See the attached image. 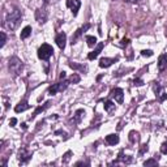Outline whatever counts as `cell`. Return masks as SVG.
Listing matches in <instances>:
<instances>
[{"label":"cell","mask_w":167,"mask_h":167,"mask_svg":"<svg viewBox=\"0 0 167 167\" xmlns=\"http://www.w3.org/2000/svg\"><path fill=\"white\" fill-rule=\"evenodd\" d=\"M21 12H20V9H13L11 13H9V16L7 17V21H5V25H7V28L11 29V30H15L20 21H21Z\"/></svg>","instance_id":"obj_1"},{"label":"cell","mask_w":167,"mask_h":167,"mask_svg":"<svg viewBox=\"0 0 167 167\" xmlns=\"http://www.w3.org/2000/svg\"><path fill=\"white\" fill-rule=\"evenodd\" d=\"M52 54H54V49L47 43L42 44L41 47H39V50H38V58L41 60H49L52 56Z\"/></svg>","instance_id":"obj_2"},{"label":"cell","mask_w":167,"mask_h":167,"mask_svg":"<svg viewBox=\"0 0 167 167\" xmlns=\"http://www.w3.org/2000/svg\"><path fill=\"white\" fill-rule=\"evenodd\" d=\"M9 69L15 73V75H18V73L22 71V62L16 56L11 58L9 59Z\"/></svg>","instance_id":"obj_3"},{"label":"cell","mask_w":167,"mask_h":167,"mask_svg":"<svg viewBox=\"0 0 167 167\" xmlns=\"http://www.w3.org/2000/svg\"><path fill=\"white\" fill-rule=\"evenodd\" d=\"M68 86V81H59L58 84H54L49 89V94L50 95H55L56 93H60V91H64Z\"/></svg>","instance_id":"obj_4"},{"label":"cell","mask_w":167,"mask_h":167,"mask_svg":"<svg viewBox=\"0 0 167 167\" xmlns=\"http://www.w3.org/2000/svg\"><path fill=\"white\" fill-rule=\"evenodd\" d=\"M67 7L72 11L73 15H77V12L80 9V7H81V3H80V0H67Z\"/></svg>","instance_id":"obj_5"},{"label":"cell","mask_w":167,"mask_h":167,"mask_svg":"<svg viewBox=\"0 0 167 167\" xmlns=\"http://www.w3.org/2000/svg\"><path fill=\"white\" fill-rule=\"evenodd\" d=\"M35 18L39 24H44L46 21H47V11H46V8L38 9L35 12Z\"/></svg>","instance_id":"obj_6"},{"label":"cell","mask_w":167,"mask_h":167,"mask_svg":"<svg viewBox=\"0 0 167 167\" xmlns=\"http://www.w3.org/2000/svg\"><path fill=\"white\" fill-rule=\"evenodd\" d=\"M111 95L115 98V101L118 103H123V99H124V91L120 89V88H116L111 91Z\"/></svg>","instance_id":"obj_7"},{"label":"cell","mask_w":167,"mask_h":167,"mask_svg":"<svg viewBox=\"0 0 167 167\" xmlns=\"http://www.w3.org/2000/svg\"><path fill=\"white\" fill-rule=\"evenodd\" d=\"M55 42H56V44L59 46V49L64 50L65 42H67V35H65V33H60V34H58L56 38H55Z\"/></svg>","instance_id":"obj_8"},{"label":"cell","mask_w":167,"mask_h":167,"mask_svg":"<svg viewBox=\"0 0 167 167\" xmlns=\"http://www.w3.org/2000/svg\"><path fill=\"white\" fill-rule=\"evenodd\" d=\"M155 95H157V98H158L161 102L165 101V99H167V93H165L163 88H162V86H159L158 84H157V86H155Z\"/></svg>","instance_id":"obj_9"},{"label":"cell","mask_w":167,"mask_h":167,"mask_svg":"<svg viewBox=\"0 0 167 167\" xmlns=\"http://www.w3.org/2000/svg\"><path fill=\"white\" fill-rule=\"evenodd\" d=\"M103 46H104V43L103 42H101V43H99L98 46H97V49L94 50V51H91L90 52V54L88 55V59L89 60H93V59H95L99 54H101V51H102V49H103Z\"/></svg>","instance_id":"obj_10"},{"label":"cell","mask_w":167,"mask_h":167,"mask_svg":"<svg viewBox=\"0 0 167 167\" xmlns=\"http://www.w3.org/2000/svg\"><path fill=\"white\" fill-rule=\"evenodd\" d=\"M158 68H159V71H161V72L167 68V55L166 54L159 56V59H158Z\"/></svg>","instance_id":"obj_11"},{"label":"cell","mask_w":167,"mask_h":167,"mask_svg":"<svg viewBox=\"0 0 167 167\" xmlns=\"http://www.w3.org/2000/svg\"><path fill=\"white\" fill-rule=\"evenodd\" d=\"M30 158H31V153L26 151L25 149L20 150V157H18V159H20V161H21V163H25V162H28Z\"/></svg>","instance_id":"obj_12"},{"label":"cell","mask_w":167,"mask_h":167,"mask_svg":"<svg viewBox=\"0 0 167 167\" xmlns=\"http://www.w3.org/2000/svg\"><path fill=\"white\" fill-rule=\"evenodd\" d=\"M116 62V59H109V58H103L99 60V67L101 68H109V67L112 64V63H115Z\"/></svg>","instance_id":"obj_13"},{"label":"cell","mask_w":167,"mask_h":167,"mask_svg":"<svg viewBox=\"0 0 167 167\" xmlns=\"http://www.w3.org/2000/svg\"><path fill=\"white\" fill-rule=\"evenodd\" d=\"M106 142L109 145H116L119 142V136L118 135H109L106 136Z\"/></svg>","instance_id":"obj_14"},{"label":"cell","mask_w":167,"mask_h":167,"mask_svg":"<svg viewBox=\"0 0 167 167\" xmlns=\"http://www.w3.org/2000/svg\"><path fill=\"white\" fill-rule=\"evenodd\" d=\"M29 109V104H28V102L26 101H22V102H20L16 107H15V111L16 112H22V111H25V110H28Z\"/></svg>","instance_id":"obj_15"},{"label":"cell","mask_w":167,"mask_h":167,"mask_svg":"<svg viewBox=\"0 0 167 167\" xmlns=\"http://www.w3.org/2000/svg\"><path fill=\"white\" fill-rule=\"evenodd\" d=\"M30 34H31V26H26L21 31V39H26Z\"/></svg>","instance_id":"obj_16"},{"label":"cell","mask_w":167,"mask_h":167,"mask_svg":"<svg viewBox=\"0 0 167 167\" xmlns=\"http://www.w3.org/2000/svg\"><path fill=\"white\" fill-rule=\"evenodd\" d=\"M104 110L107 111V112H112L114 110H115V104H114V102L106 101V102H104Z\"/></svg>","instance_id":"obj_17"},{"label":"cell","mask_w":167,"mask_h":167,"mask_svg":"<svg viewBox=\"0 0 167 167\" xmlns=\"http://www.w3.org/2000/svg\"><path fill=\"white\" fill-rule=\"evenodd\" d=\"M138 140H140V136H138L137 132H135V131L129 132V141L131 142H136V141H138Z\"/></svg>","instance_id":"obj_18"},{"label":"cell","mask_w":167,"mask_h":167,"mask_svg":"<svg viewBox=\"0 0 167 167\" xmlns=\"http://www.w3.org/2000/svg\"><path fill=\"white\" fill-rule=\"evenodd\" d=\"M86 42H88L89 47H93L94 44H97V38L93 37V35H88V37H86Z\"/></svg>","instance_id":"obj_19"},{"label":"cell","mask_w":167,"mask_h":167,"mask_svg":"<svg viewBox=\"0 0 167 167\" xmlns=\"http://www.w3.org/2000/svg\"><path fill=\"white\" fill-rule=\"evenodd\" d=\"M49 106H50V102H47V103H46L44 106H41V107H38V109L35 110V112H34V114H33V115H31V119H33V118H34L35 115H38V114H39V112H42V111H44L46 109H47V107H49Z\"/></svg>","instance_id":"obj_20"},{"label":"cell","mask_w":167,"mask_h":167,"mask_svg":"<svg viewBox=\"0 0 167 167\" xmlns=\"http://www.w3.org/2000/svg\"><path fill=\"white\" fill-rule=\"evenodd\" d=\"M82 115H85L84 110H78V111L76 112V115H75V122H76V123H80V120H81Z\"/></svg>","instance_id":"obj_21"},{"label":"cell","mask_w":167,"mask_h":167,"mask_svg":"<svg viewBox=\"0 0 167 167\" xmlns=\"http://www.w3.org/2000/svg\"><path fill=\"white\" fill-rule=\"evenodd\" d=\"M82 31H84V30H82V28H81V29H78V30H77V31L75 33V35H73V37H72V43H75V42L77 41V38H78L80 35H81V34H82Z\"/></svg>","instance_id":"obj_22"},{"label":"cell","mask_w":167,"mask_h":167,"mask_svg":"<svg viewBox=\"0 0 167 167\" xmlns=\"http://www.w3.org/2000/svg\"><path fill=\"white\" fill-rule=\"evenodd\" d=\"M145 166H155V165H158V161L157 159H148L145 163H144Z\"/></svg>","instance_id":"obj_23"},{"label":"cell","mask_w":167,"mask_h":167,"mask_svg":"<svg viewBox=\"0 0 167 167\" xmlns=\"http://www.w3.org/2000/svg\"><path fill=\"white\" fill-rule=\"evenodd\" d=\"M69 82H73V84L80 82V76L78 75H72V77L69 78Z\"/></svg>","instance_id":"obj_24"},{"label":"cell","mask_w":167,"mask_h":167,"mask_svg":"<svg viewBox=\"0 0 167 167\" xmlns=\"http://www.w3.org/2000/svg\"><path fill=\"white\" fill-rule=\"evenodd\" d=\"M141 55L142 56H153V51H150V50H142L141 51Z\"/></svg>","instance_id":"obj_25"},{"label":"cell","mask_w":167,"mask_h":167,"mask_svg":"<svg viewBox=\"0 0 167 167\" xmlns=\"http://www.w3.org/2000/svg\"><path fill=\"white\" fill-rule=\"evenodd\" d=\"M0 35H2V43H0V46H2V47H3V46L5 44L7 37H5V33H4V31H2V33H0Z\"/></svg>","instance_id":"obj_26"},{"label":"cell","mask_w":167,"mask_h":167,"mask_svg":"<svg viewBox=\"0 0 167 167\" xmlns=\"http://www.w3.org/2000/svg\"><path fill=\"white\" fill-rule=\"evenodd\" d=\"M161 151L163 154H167V142H163L162 146H161Z\"/></svg>","instance_id":"obj_27"},{"label":"cell","mask_w":167,"mask_h":167,"mask_svg":"<svg viewBox=\"0 0 167 167\" xmlns=\"http://www.w3.org/2000/svg\"><path fill=\"white\" fill-rule=\"evenodd\" d=\"M71 154H72V153H71V151H68V153H67V154L64 155V159H63V162H64V163H67V162L69 161V158H71Z\"/></svg>","instance_id":"obj_28"},{"label":"cell","mask_w":167,"mask_h":167,"mask_svg":"<svg viewBox=\"0 0 167 167\" xmlns=\"http://www.w3.org/2000/svg\"><path fill=\"white\" fill-rule=\"evenodd\" d=\"M17 123V119H15V118H12L11 119V122H9V124H11V127H15V124Z\"/></svg>","instance_id":"obj_29"},{"label":"cell","mask_w":167,"mask_h":167,"mask_svg":"<svg viewBox=\"0 0 167 167\" xmlns=\"http://www.w3.org/2000/svg\"><path fill=\"white\" fill-rule=\"evenodd\" d=\"M135 85H142V81H141V80H135Z\"/></svg>","instance_id":"obj_30"},{"label":"cell","mask_w":167,"mask_h":167,"mask_svg":"<svg viewBox=\"0 0 167 167\" xmlns=\"http://www.w3.org/2000/svg\"><path fill=\"white\" fill-rule=\"evenodd\" d=\"M65 77V72H62L60 73V78H64Z\"/></svg>","instance_id":"obj_31"},{"label":"cell","mask_w":167,"mask_h":167,"mask_svg":"<svg viewBox=\"0 0 167 167\" xmlns=\"http://www.w3.org/2000/svg\"><path fill=\"white\" fill-rule=\"evenodd\" d=\"M44 3H49V0H44Z\"/></svg>","instance_id":"obj_32"},{"label":"cell","mask_w":167,"mask_h":167,"mask_svg":"<svg viewBox=\"0 0 167 167\" xmlns=\"http://www.w3.org/2000/svg\"><path fill=\"white\" fill-rule=\"evenodd\" d=\"M166 37H167V29H166Z\"/></svg>","instance_id":"obj_33"},{"label":"cell","mask_w":167,"mask_h":167,"mask_svg":"<svg viewBox=\"0 0 167 167\" xmlns=\"http://www.w3.org/2000/svg\"><path fill=\"white\" fill-rule=\"evenodd\" d=\"M136 2H141V0H136Z\"/></svg>","instance_id":"obj_34"}]
</instances>
